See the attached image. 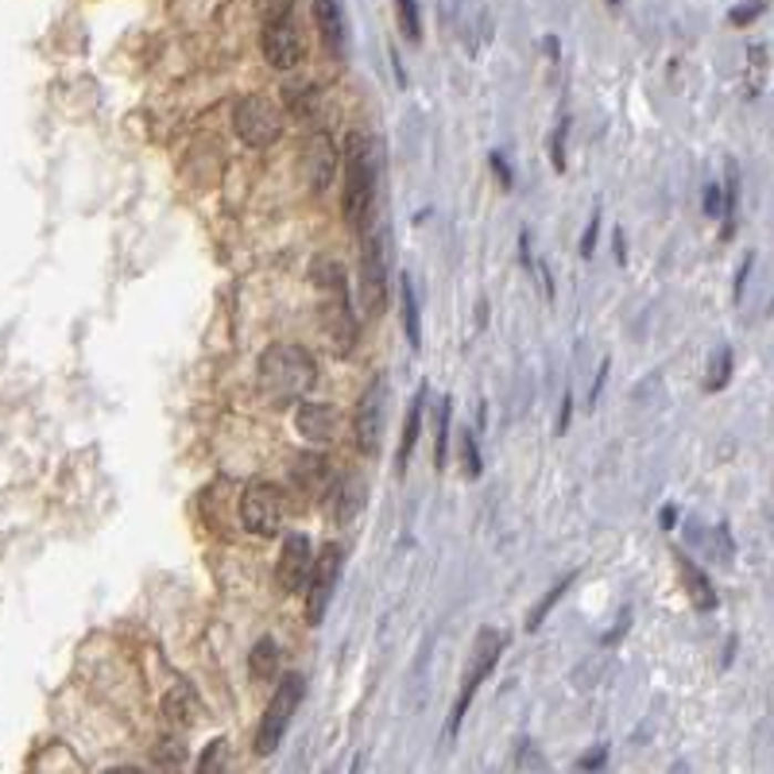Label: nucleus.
<instances>
[{
    "label": "nucleus",
    "instance_id": "18",
    "mask_svg": "<svg viewBox=\"0 0 774 774\" xmlns=\"http://www.w3.org/2000/svg\"><path fill=\"white\" fill-rule=\"evenodd\" d=\"M295 481H299L310 496H326L333 484L330 461H326L322 453H307V457H299V465H295Z\"/></svg>",
    "mask_w": 774,
    "mask_h": 774
},
{
    "label": "nucleus",
    "instance_id": "27",
    "mask_svg": "<svg viewBox=\"0 0 774 774\" xmlns=\"http://www.w3.org/2000/svg\"><path fill=\"white\" fill-rule=\"evenodd\" d=\"M395 16H399V31H403L406 43H422V16H419V0H395Z\"/></svg>",
    "mask_w": 774,
    "mask_h": 774
},
{
    "label": "nucleus",
    "instance_id": "9",
    "mask_svg": "<svg viewBox=\"0 0 774 774\" xmlns=\"http://www.w3.org/2000/svg\"><path fill=\"white\" fill-rule=\"evenodd\" d=\"M233 128H237V136L248 147H271L283 136V113L276 109V101L260 97V93H248L233 109Z\"/></svg>",
    "mask_w": 774,
    "mask_h": 774
},
{
    "label": "nucleus",
    "instance_id": "13",
    "mask_svg": "<svg viewBox=\"0 0 774 774\" xmlns=\"http://www.w3.org/2000/svg\"><path fill=\"white\" fill-rule=\"evenodd\" d=\"M264 59L276 70H295L302 62V35L295 28V16L283 20H264Z\"/></svg>",
    "mask_w": 774,
    "mask_h": 774
},
{
    "label": "nucleus",
    "instance_id": "3",
    "mask_svg": "<svg viewBox=\"0 0 774 774\" xmlns=\"http://www.w3.org/2000/svg\"><path fill=\"white\" fill-rule=\"evenodd\" d=\"M345 194H341V214L357 233L372 221V206H376V147L364 132H349L345 140Z\"/></svg>",
    "mask_w": 774,
    "mask_h": 774
},
{
    "label": "nucleus",
    "instance_id": "37",
    "mask_svg": "<svg viewBox=\"0 0 774 774\" xmlns=\"http://www.w3.org/2000/svg\"><path fill=\"white\" fill-rule=\"evenodd\" d=\"M674 519H678V512L674 507H667V512H662V527H674Z\"/></svg>",
    "mask_w": 774,
    "mask_h": 774
},
{
    "label": "nucleus",
    "instance_id": "21",
    "mask_svg": "<svg viewBox=\"0 0 774 774\" xmlns=\"http://www.w3.org/2000/svg\"><path fill=\"white\" fill-rule=\"evenodd\" d=\"M333 504H338V515H333V519H338V523L353 519V515L361 512V504H364L361 481H357V476H345V481L338 484V492H333Z\"/></svg>",
    "mask_w": 774,
    "mask_h": 774
},
{
    "label": "nucleus",
    "instance_id": "6",
    "mask_svg": "<svg viewBox=\"0 0 774 774\" xmlns=\"http://www.w3.org/2000/svg\"><path fill=\"white\" fill-rule=\"evenodd\" d=\"M507 639L499 636L496 628H481L476 631V643H473V659H468V670L465 678H461V690H457V701H453V713H450V736H457L461 721H465L468 705H473L476 690H481L484 682H488V674L496 670L499 654H504Z\"/></svg>",
    "mask_w": 774,
    "mask_h": 774
},
{
    "label": "nucleus",
    "instance_id": "11",
    "mask_svg": "<svg viewBox=\"0 0 774 774\" xmlns=\"http://www.w3.org/2000/svg\"><path fill=\"white\" fill-rule=\"evenodd\" d=\"M384 406H388V380L376 376L364 388V395L357 399V414H353V430H357L361 453H376L380 434H384Z\"/></svg>",
    "mask_w": 774,
    "mask_h": 774
},
{
    "label": "nucleus",
    "instance_id": "34",
    "mask_svg": "<svg viewBox=\"0 0 774 774\" xmlns=\"http://www.w3.org/2000/svg\"><path fill=\"white\" fill-rule=\"evenodd\" d=\"M492 171H496V178H499V183H504V186H512V183H515V178H512V167H507V159H504V155H499V152H492Z\"/></svg>",
    "mask_w": 774,
    "mask_h": 774
},
{
    "label": "nucleus",
    "instance_id": "4",
    "mask_svg": "<svg viewBox=\"0 0 774 774\" xmlns=\"http://www.w3.org/2000/svg\"><path fill=\"white\" fill-rule=\"evenodd\" d=\"M302 698H307V678L302 674H283V682L276 685L268 709L260 716V729H256V755H276V747L283 744L287 729H291L295 713H299Z\"/></svg>",
    "mask_w": 774,
    "mask_h": 774
},
{
    "label": "nucleus",
    "instance_id": "15",
    "mask_svg": "<svg viewBox=\"0 0 774 774\" xmlns=\"http://www.w3.org/2000/svg\"><path fill=\"white\" fill-rule=\"evenodd\" d=\"M314 28L322 35L326 51L330 54L345 51V12H341L338 0H314Z\"/></svg>",
    "mask_w": 774,
    "mask_h": 774
},
{
    "label": "nucleus",
    "instance_id": "22",
    "mask_svg": "<svg viewBox=\"0 0 774 774\" xmlns=\"http://www.w3.org/2000/svg\"><path fill=\"white\" fill-rule=\"evenodd\" d=\"M155 771L159 774H186V747L183 740H159L155 744Z\"/></svg>",
    "mask_w": 774,
    "mask_h": 774
},
{
    "label": "nucleus",
    "instance_id": "5",
    "mask_svg": "<svg viewBox=\"0 0 774 774\" xmlns=\"http://www.w3.org/2000/svg\"><path fill=\"white\" fill-rule=\"evenodd\" d=\"M388 283H391L388 229L369 221L361 229V302L369 314H380L388 307Z\"/></svg>",
    "mask_w": 774,
    "mask_h": 774
},
{
    "label": "nucleus",
    "instance_id": "7",
    "mask_svg": "<svg viewBox=\"0 0 774 774\" xmlns=\"http://www.w3.org/2000/svg\"><path fill=\"white\" fill-rule=\"evenodd\" d=\"M283 519H287V496L279 484H268V481H256L245 488L240 496V523H245L248 535H260V538H276L283 530Z\"/></svg>",
    "mask_w": 774,
    "mask_h": 774
},
{
    "label": "nucleus",
    "instance_id": "36",
    "mask_svg": "<svg viewBox=\"0 0 774 774\" xmlns=\"http://www.w3.org/2000/svg\"><path fill=\"white\" fill-rule=\"evenodd\" d=\"M605 755H608V747H597V752H589L581 763H577V771H597L600 763H605Z\"/></svg>",
    "mask_w": 774,
    "mask_h": 774
},
{
    "label": "nucleus",
    "instance_id": "2",
    "mask_svg": "<svg viewBox=\"0 0 774 774\" xmlns=\"http://www.w3.org/2000/svg\"><path fill=\"white\" fill-rule=\"evenodd\" d=\"M314 283L322 287V338L326 349L333 357H349L361 338V326L353 318V302H349V283L345 268H341L333 256H318L314 268H310Z\"/></svg>",
    "mask_w": 774,
    "mask_h": 774
},
{
    "label": "nucleus",
    "instance_id": "25",
    "mask_svg": "<svg viewBox=\"0 0 774 774\" xmlns=\"http://www.w3.org/2000/svg\"><path fill=\"white\" fill-rule=\"evenodd\" d=\"M450 419H453V399L442 395V403H437V426H434V465H437V473H442L445 450H450Z\"/></svg>",
    "mask_w": 774,
    "mask_h": 774
},
{
    "label": "nucleus",
    "instance_id": "16",
    "mask_svg": "<svg viewBox=\"0 0 774 774\" xmlns=\"http://www.w3.org/2000/svg\"><path fill=\"white\" fill-rule=\"evenodd\" d=\"M678 574H682L693 608H698V612H713V608H716V589H713V581L701 574L698 561H690V558H682V554H678Z\"/></svg>",
    "mask_w": 774,
    "mask_h": 774
},
{
    "label": "nucleus",
    "instance_id": "26",
    "mask_svg": "<svg viewBox=\"0 0 774 774\" xmlns=\"http://www.w3.org/2000/svg\"><path fill=\"white\" fill-rule=\"evenodd\" d=\"M569 585H574V574H569V577H561V581L554 585V589L546 592V597L538 600L535 608H530V612H527V631H538V628H543V620H546V616H550V608L558 605L561 597H566V589H569Z\"/></svg>",
    "mask_w": 774,
    "mask_h": 774
},
{
    "label": "nucleus",
    "instance_id": "19",
    "mask_svg": "<svg viewBox=\"0 0 774 774\" xmlns=\"http://www.w3.org/2000/svg\"><path fill=\"white\" fill-rule=\"evenodd\" d=\"M399 322H403V333L411 341V349L422 345V318H419V295H414L411 276L399 279Z\"/></svg>",
    "mask_w": 774,
    "mask_h": 774
},
{
    "label": "nucleus",
    "instance_id": "10",
    "mask_svg": "<svg viewBox=\"0 0 774 774\" xmlns=\"http://www.w3.org/2000/svg\"><path fill=\"white\" fill-rule=\"evenodd\" d=\"M338 147H333V140L326 136V132H314V136H307V144H302V155H299V171H302V186H307L310 194H322L326 186L333 183V175H338Z\"/></svg>",
    "mask_w": 774,
    "mask_h": 774
},
{
    "label": "nucleus",
    "instance_id": "14",
    "mask_svg": "<svg viewBox=\"0 0 774 774\" xmlns=\"http://www.w3.org/2000/svg\"><path fill=\"white\" fill-rule=\"evenodd\" d=\"M295 430H299L307 442L326 445L338 437L341 430V414L333 403H314V399H302L299 411H295Z\"/></svg>",
    "mask_w": 774,
    "mask_h": 774
},
{
    "label": "nucleus",
    "instance_id": "17",
    "mask_svg": "<svg viewBox=\"0 0 774 774\" xmlns=\"http://www.w3.org/2000/svg\"><path fill=\"white\" fill-rule=\"evenodd\" d=\"M422 411H426V384L414 391L411 399V411H406V422H403V434H399V450H395V468L403 473L406 461H411L414 445H419V430H422Z\"/></svg>",
    "mask_w": 774,
    "mask_h": 774
},
{
    "label": "nucleus",
    "instance_id": "24",
    "mask_svg": "<svg viewBox=\"0 0 774 774\" xmlns=\"http://www.w3.org/2000/svg\"><path fill=\"white\" fill-rule=\"evenodd\" d=\"M163 709H167V716L178 724V729H190V724L198 721V701H194V693L186 690V685H178V690L171 693L167 705H163Z\"/></svg>",
    "mask_w": 774,
    "mask_h": 774
},
{
    "label": "nucleus",
    "instance_id": "35",
    "mask_svg": "<svg viewBox=\"0 0 774 774\" xmlns=\"http://www.w3.org/2000/svg\"><path fill=\"white\" fill-rule=\"evenodd\" d=\"M721 202H724L721 186H705V214H709V217L721 214Z\"/></svg>",
    "mask_w": 774,
    "mask_h": 774
},
{
    "label": "nucleus",
    "instance_id": "32",
    "mask_svg": "<svg viewBox=\"0 0 774 774\" xmlns=\"http://www.w3.org/2000/svg\"><path fill=\"white\" fill-rule=\"evenodd\" d=\"M295 0H260V12L264 20H283V16H291Z\"/></svg>",
    "mask_w": 774,
    "mask_h": 774
},
{
    "label": "nucleus",
    "instance_id": "29",
    "mask_svg": "<svg viewBox=\"0 0 774 774\" xmlns=\"http://www.w3.org/2000/svg\"><path fill=\"white\" fill-rule=\"evenodd\" d=\"M566 132H569V121H558V128H554V136H550V163H554V171H566Z\"/></svg>",
    "mask_w": 774,
    "mask_h": 774
},
{
    "label": "nucleus",
    "instance_id": "39",
    "mask_svg": "<svg viewBox=\"0 0 774 774\" xmlns=\"http://www.w3.org/2000/svg\"><path fill=\"white\" fill-rule=\"evenodd\" d=\"M608 4H612V8H616V4H623V0H608Z\"/></svg>",
    "mask_w": 774,
    "mask_h": 774
},
{
    "label": "nucleus",
    "instance_id": "8",
    "mask_svg": "<svg viewBox=\"0 0 774 774\" xmlns=\"http://www.w3.org/2000/svg\"><path fill=\"white\" fill-rule=\"evenodd\" d=\"M341 566H345V550L338 543H326L322 550L314 554L310 561V577H307V620L310 628L326 620L330 612V600L338 592V581H341Z\"/></svg>",
    "mask_w": 774,
    "mask_h": 774
},
{
    "label": "nucleus",
    "instance_id": "28",
    "mask_svg": "<svg viewBox=\"0 0 774 774\" xmlns=\"http://www.w3.org/2000/svg\"><path fill=\"white\" fill-rule=\"evenodd\" d=\"M461 457H465V476L476 481V476H481V450H476L473 430H465V437H461Z\"/></svg>",
    "mask_w": 774,
    "mask_h": 774
},
{
    "label": "nucleus",
    "instance_id": "12",
    "mask_svg": "<svg viewBox=\"0 0 774 774\" xmlns=\"http://www.w3.org/2000/svg\"><path fill=\"white\" fill-rule=\"evenodd\" d=\"M310 561H314V550H310V538L302 530H291L283 538V550H279V561H276V581L287 597L307 589V577H310Z\"/></svg>",
    "mask_w": 774,
    "mask_h": 774
},
{
    "label": "nucleus",
    "instance_id": "31",
    "mask_svg": "<svg viewBox=\"0 0 774 774\" xmlns=\"http://www.w3.org/2000/svg\"><path fill=\"white\" fill-rule=\"evenodd\" d=\"M597 233H600V217L592 214L589 225H585V233H581V260H592V248H597Z\"/></svg>",
    "mask_w": 774,
    "mask_h": 774
},
{
    "label": "nucleus",
    "instance_id": "1",
    "mask_svg": "<svg viewBox=\"0 0 774 774\" xmlns=\"http://www.w3.org/2000/svg\"><path fill=\"white\" fill-rule=\"evenodd\" d=\"M318 380V364L310 357V349L302 345H268L256 364V384H260V395L268 399L271 406H291L302 403L307 391L314 388Z\"/></svg>",
    "mask_w": 774,
    "mask_h": 774
},
{
    "label": "nucleus",
    "instance_id": "23",
    "mask_svg": "<svg viewBox=\"0 0 774 774\" xmlns=\"http://www.w3.org/2000/svg\"><path fill=\"white\" fill-rule=\"evenodd\" d=\"M252 678L256 682H271V678L279 674V647L271 643V639H260V643L252 647Z\"/></svg>",
    "mask_w": 774,
    "mask_h": 774
},
{
    "label": "nucleus",
    "instance_id": "33",
    "mask_svg": "<svg viewBox=\"0 0 774 774\" xmlns=\"http://www.w3.org/2000/svg\"><path fill=\"white\" fill-rule=\"evenodd\" d=\"M763 4H767V0H755V4H744V8H736V12H732V23H752L755 16L763 12Z\"/></svg>",
    "mask_w": 774,
    "mask_h": 774
},
{
    "label": "nucleus",
    "instance_id": "38",
    "mask_svg": "<svg viewBox=\"0 0 774 774\" xmlns=\"http://www.w3.org/2000/svg\"><path fill=\"white\" fill-rule=\"evenodd\" d=\"M105 774H144V771H136V767H113V771H105Z\"/></svg>",
    "mask_w": 774,
    "mask_h": 774
},
{
    "label": "nucleus",
    "instance_id": "20",
    "mask_svg": "<svg viewBox=\"0 0 774 774\" xmlns=\"http://www.w3.org/2000/svg\"><path fill=\"white\" fill-rule=\"evenodd\" d=\"M194 774H233V760H229V740L214 736L206 747H202L198 763H194Z\"/></svg>",
    "mask_w": 774,
    "mask_h": 774
},
{
    "label": "nucleus",
    "instance_id": "30",
    "mask_svg": "<svg viewBox=\"0 0 774 774\" xmlns=\"http://www.w3.org/2000/svg\"><path fill=\"white\" fill-rule=\"evenodd\" d=\"M729 372H732V353L729 349H721V364L713 361V372H709V388H724L729 384Z\"/></svg>",
    "mask_w": 774,
    "mask_h": 774
}]
</instances>
